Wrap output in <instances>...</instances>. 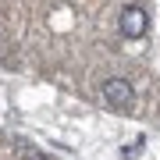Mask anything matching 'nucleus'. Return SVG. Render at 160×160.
Here are the masks:
<instances>
[{"label": "nucleus", "instance_id": "nucleus-1", "mask_svg": "<svg viewBox=\"0 0 160 160\" xmlns=\"http://www.w3.org/2000/svg\"><path fill=\"white\" fill-rule=\"evenodd\" d=\"M118 29H121L125 39H142L146 29H149V14L139 4H128L125 11H121V18H118Z\"/></svg>", "mask_w": 160, "mask_h": 160}, {"label": "nucleus", "instance_id": "nucleus-2", "mask_svg": "<svg viewBox=\"0 0 160 160\" xmlns=\"http://www.w3.org/2000/svg\"><path fill=\"white\" fill-rule=\"evenodd\" d=\"M103 100H107L110 107H118V110H128L132 100H135V89H132L125 78H107L103 82Z\"/></svg>", "mask_w": 160, "mask_h": 160}]
</instances>
